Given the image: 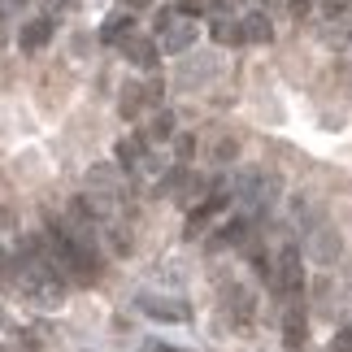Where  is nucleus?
<instances>
[{"label": "nucleus", "mask_w": 352, "mask_h": 352, "mask_svg": "<svg viewBox=\"0 0 352 352\" xmlns=\"http://www.w3.org/2000/svg\"><path fill=\"white\" fill-rule=\"evenodd\" d=\"M13 283H18L22 300H31L39 309H57L65 300V283H61V270L52 256H44L39 248H31L18 261V274H13Z\"/></svg>", "instance_id": "f257e3e1"}, {"label": "nucleus", "mask_w": 352, "mask_h": 352, "mask_svg": "<svg viewBox=\"0 0 352 352\" xmlns=\"http://www.w3.org/2000/svg\"><path fill=\"white\" fill-rule=\"evenodd\" d=\"M270 283H274V292H278L283 305H287V300H300V292H305V265H300V248H296V243H287V248L278 252Z\"/></svg>", "instance_id": "f03ea898"}, {"label": "nucleus", "mask_w": 352, "mask_h": 352, "mask_svg": "<svg viewBox=\"0 0 352 352\" xmlns=\"http://www.w3.org/2000/svg\"><path fill=\"white\" fill-rule=\"evenodd\" d=\"M157 100H161V83H131L122 91V118H140Z\"/></svg>", "instance_id": "7ed1b4c3"}, {"label": "nucleus", "mask_w": 352, "mask_h": 352, "mask_svg": "<svg viewBox=\"0 0 352 352\" xmlns=\"http://www.w3.org/2000/svg\"><path fill=\"white\" fill-rule=\"evenodd\" d=\"M122 57H126L131 65H140V70H153V65H157V44L126 31V35H122Z\"/></svg>", "instance_id": "20e7f679"}, {"label": "nucleus", "mask_w": 352, "mask_h": 352, "mask_svg": "<svg viewBox=\"0 0 352 352\" xmlns=\"http://www.w3.org/2000/svg\"><path fill=\"white\" fill-rule=\"evenodd\" d=\"M157 35H161V48H166V52H183L187 44H196V22L170 18L166 26H157Z\"/></svg>", "instance_id": "39448f33"}, {"label": "nucleus", "mask_w": 352, "mask_h": 352, "mask_svg": "<svg viewBox=\"0 0 352 352\" xmlns=\"http://www.w3.org/2000/svg\"><path fill=\"white\" fill-rule=\"evenodd\" d=\"M226 209V192H213V196H205L200 205L192 209V218H187V235H205V226L218 218V213Z\"/></svg>", "instance_id": "423d86ee"}, {"label": "nucleus", "mask_w": 352, "mask_h": 352, "mask_svg": "<svg viewBox=\"0 0 352 352\" xmlns=\"http://www.w3.org/2000/svg\"><path fill=\"white\" fill-rule=\"evenodd\" d=\"M305 335H309V327H305L300 300H287V305H283V344L296 352V348H305Z\"/></svg>", "instance_id": "0eeeda50"}, {"label": "nucleus", "mask_w": 352, "mask_h": 352, "mask_svg": "<svg viewBox=\"0 0 352 352\" xmlns=\"http://www.w3.org/2000/svg\"><path fill=\"white\" fill-rule=\"evenodd\" d=\"M226 314H231L235 327H252V318H256V300H252V292L231 287V292H226Z\"/></svg>", "instance_id": "6e6552de"}, {"label": "nucleus", "mask_w": 352, "mask_h": 352, "mask_svg": "<svg viewBox=\"0 0 352 352\" xmlns=\"http://www.w3.org/2000/svg\"><path fill=\"white\" fill-rule=\"evenodd\" d=\"M239 39L243 44H270V39H274V26H270L265 13H248V18L239 22Z\"/></svg>", "instance_id": "1a4fd4ad"}, {"label": "nucleus", "mask_w": 352, "mask_h": 352, "mask_svg": "<svg viewBox=\"0 0 352 352\" xmlns=\"http://www.w3.org/2000/svg\"><path fill=\"white\" fill-rule=\"evenodd\" d=\"M52 39V22L48 18H31L22 26V35H18V44H22V52H39Z\"/></svg>", "instance_id": "9d476101"}, {"label": "nucleus", "mask_w": 352, "mask_h": 352, "mask_svg": "<svg viewBox=\"0 0 352 352\" xmlns=\"http://www.w3.org/2000/svg\"><path fill=\"white\" fill-rule=\"evenodd\" d=\"M274 179H261V174H252L248 179V187H243V200H248V205H256V209H265L270 200H274Z\"/></svg>", "instance_id": "9b49d317"}, {"label": "nucleus", "mask_w": 352, "mask_h": 352, "mask_svg": "<svg viewBox=\"0 0 352 352\" xmlns=\"http://www.w3.org/2000/svg\"><path fill=\"white\" fill-rule=\"evenodd\" d=\"M248 239V218H231L218 226V235H213V248H226V243H243Z\"/></svg>", "instance_id": "f8f14e48"}, {"label": "nucleus", "mask_w": 352, "mask_h": 352, "mask_svg": "<svg viewBox=\"0 0 352 352\" xmlns=\"http://www.w3.org/2000/svg\"><path fill=\"white\" fill-rule=\"evenodd\" d=\"M144 135H135V140H122L118 144V161H122V166H126V170H135V166H140V161H144Z\"/></svg>", "instance_id": "ddd939ff"}, {"label": "nucleus", "mask_w": 352, "mask_h": 352, "mask_svg": "<svg viewBox=\"0 0 352 352\" xmlns=\"http://www.w3.org/2000/svg\"><path fill=\"white\" fill-rule=\"evenodd\" d=\"M174 135V118L170 113H157L153 122H148V131H144V144H166Z\"/></svg>", "instance_id": "4468645a"}, {"label": "nucleus", "mask_w": 352, "mask_h": 352, "mask_svg": "<svg viewBox=\"0 0 352 352\" xmlns=\"http://www.w3.org/2000/svg\"><path fill=\"white\" fill-rule=\"evenodd\" d=\"M335 252H340V235L322 226L318 239H314V256H318V261H335Z\"/></svg>", "instance_id": "2eb2a0df"}, {"label": "nucleus", "mask_w": 352, "mask_h": 352, "mask_svg": "<svg viewBox=\"0 0 352 352\" xmlns=\"http://www.w3.org/2000/svg\"><path fill=\"white\" fill-rule=\"evenodd\" d=\"M131 31V13H113V18L109 22H104V44H113V39H122V35H126Z\"/></svg>", "instance_id": "dca6fc26"}, {"label": "nucleus", "mask_w": 352, "mask_h": 352, "mask_svg": "<svg viewBox=\"0 0 352 352\" xmlns=\"http://www.w3.org/2000/svg\"><path fill=\"white\" fill-rule=\"evenodd\" d=\"M213 39H218V44H243V39H239V26L235 22H213Z\"/></svg>", "instance_id": "f3484780"}, {"label": "nucleus", "mask_w": 352, "mask_h": 352, "mask_svg": "<svg viewBox=\"0 0 352 352\" xmlns=\"http://www.w3.org/2000/svg\"><path fill=\"white\" fill-rule=\"evenodd\" d=\"M226 157H235V140H222L218 144V161H226Z\"/></svg>", "instance_id": "a211bd4d"}, {"label": "nucleus", "mask_w": 352, "mask_h": 352, "mask_svg": "<svg viewBox=\"0 0 352 352\" xmlns=\"http://www.w3.org/2000/svg\"><path fill=\"white\" fill-rule=\"evenodd\" d=\"M309 9H314V0H292V13H296V18H305Z\"/></svg>", "instance_id": "6ab92c4d"}, {"label": "nucleus", "mask_w": 352, "mask_h": 352, "mask_svg": "<svg viewBox=\"0 0 352 352\" xmlns=\"http://www.w3.org/2000/svg\"><path fill=\"white\" fill-rule=\"evenodd\" d=\"M348 292H352V261H348Z\"/></svg>", "instance_id": "aec40b11"}, {"label": "nucleus", "mask_w": 352, "mask_h": 352, "mask_svg": "<svg viewBox=\"0 0 352 352\" xmlns=\"http://www.w3.org/2000/svg\"><path fill=\"white\" fill-rule=\"evenodd\" d=\"M157 352H179V348H157Z\"/></svg>", "instance_id": "412c9836"}]
</instances>
